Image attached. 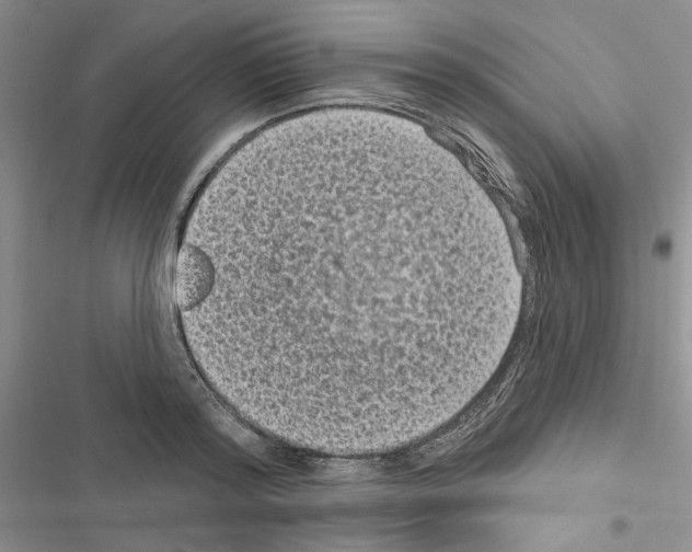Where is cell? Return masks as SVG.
<instances>
[{"label": "cell", "mask_w": 692, "mask_h": 552, "mask_svg": "<svg viewBox=\"0 0 692 552\" xmlns=\"http://www.w3.org/2000/svg\"><path fill=\"white\" fill-rule=\"evenodd\" d=\"M413 223L385 206H332L303 240L297 271L305 303L350 367L407 354L408 319L436 283Z\"/></svg>", "instance_id": "6da1fadb"}]
</instances>
